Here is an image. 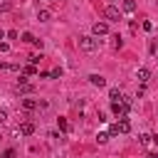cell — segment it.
<instances>
[{"mask_svg":"<svg viewBox=\"0 0 158 158\" xmlns=\"http://www.w3.org/2000/svg\"><path fill=\"white\" fill-rule=\"evenodd\" d=\"M22 74H25V77H35V74H37V64H27V67H22Z\"/></svg>","mask_w":158,"mask_h":158,"instance_id":"7c38bea8","label":"cell"},{"mask_svg":"<svg viewBox=\"0 0 158 158\" xmlns=\"http://www.w3.org/2000/svg\"><path fill=\"white\" fill-rule=\"evenodd\" d=\"M114 126H116V133H128V131H131V123H128L126 116H121L118 123H114Z\"/></svg>","mask_w":158,"mask_h":158,"instance_id":"277c9868","label":"cell"},{"mask_svg":"<svg viewBox=\"0 0 158 158\" xmlns=\"http://www.w3.org/2000/svg\"><path fill=\"white\" fill-rule=\"evenodd\" d=\"M79 49H84V52H96V49H99V40L84 35V37H79Z\"/></svg>","mask_w":158,"mask_h":158,"instance_id":"6da1fadb","label":"cell"},{"mask_svg":"<svg viewBox=\"0 0 158 158\" xmlns=\"http://www.w3.org/2000/svg\"><path fill=\"white\" fill-rule=\"evenodd\" d=\"M2 37H5V32H2V30H0V40H2Z\"/></svg>","mask_w":158,"mask_h":158,"instance_id":"484cf974","label":"cell"},{"mask_svg":"<svg viewBox=\"0 0 158 158\" xmlns=\"http://www.w3.org/2000/svg\"><path fill=\"white\" fill-rule=\"evenodd\" d=\"M91 30H94V35H96V37L109 35V25H106V22H94V27H91Z\"/></svg>","mask_w":158,"mask_h":158,"instance_id":"5b68a950","label":"cell"},{"mask_svg":"<svg viewBox=\"0 0 158 158\" xmlns=\"http://www.w3.org/2000/svg\"><path fill=\"white\" fill-rule=\"evenodd\" d=\"M57 126H59V131H64V133L69 131V121H67V118H62V116L57 118Z\"/></svg>","mask_w":158,"mask_h":158,"instance_id":"2e32d148","label":"cell"},{"mask_svg":"<svg viewBox=\"0 0 158 158\" xmlns=\"http://www.w3.org/2000/svg\"><path fill=\"white\" fill-rule=\"evenodd\" d=\"M151 141H153V136H151V133H143V136H141V146H148Z\"/></svg>","mask_w":158,"mask_h":158,"instance_id":"e0dca14e","label":"cell"},{"mask_svg":"<svg viewBox=\"0 0 158 158\" xmlns=\"http://www.w3.org/2000/svg\"><path fill=\"white\" fill-rule=\"evenodd\" d=\"M7 121V111H0V123H5Z\"/></svg>","mask_w":158,"mask_h":158,"instance_id":"cb8c5ba5","label":"cell"},{"mask_svg":"<svg viewBox=\"0 0 158 158\" xmlns=\"http://www.w3.org/2000/svg\"><path fill=\"white\" fill-rule=\"evenodd\" d=\"M104 15H106L109 20H114V22L121 20V10H118L116 5H106V7H104Z\"/></svg>","mask_w":158,"mask_h":158,"instance_id":"3957f363","label":"cell"},{"mask_svg":"<svg viewBox=\"0 0 158 158\" xmlns=\"http://www.w3.org/2000/svg\"><path fill=\"white\" fill-rule=\"evenodd\" d=\"M17 91H22V94H32V91H35V86H32L30 81H25V84H17Z\"/></svg>","mask_w":158,"mask_h":158,"instance_id":"4fadbf2b","label":"cell"},{"mask_svg":"<svg viewBox=\"0 0 158 158\" xmlns=\"http://www.w3.org/2000/svg\"><path fill=\"white\" fill-rule=\"evenodd\" d=\"M121 96H123V94H121V89H118V86H114V89H109V99H111V101H118Z\"/></svg>","mask_w":158,"mask_h":158,"instance_id":"5bb4252c","label":"cell"},{"mask_svg":"<svg viewBox=\"0 0 158 158\" xmlns=\"http://www.w3.org/2000/svg\"><path fill=\"white\" fill-rule=\"evenodd\" d=\"M20 133H22V136H32V133H35V123H32V121H22V123H20Z\"/></svg>","mask_w":158,"mask_h":158,"instance_id":"52a82bcc","label":"cell"},{"mask_svg":"<svg viewBox=\"0 0 158 158\" xmlns=\"http://www.w3.org/2000/svg\"><path fill=\"white\" fill-rule=\"evenodd\" d=\"M22 42H30V44H35V37H32L30 32H22Z\"/></svg>","mask_w":158,"mask_h":158,"instance_id":"ac0fdd59","label":"cell"},{"mask_svg":"<svg viewBox=\"0 0 158 158\" xmlns=\"http://www.w3.org/2000/svg\"><path fill=\"white\" fill-rule=\"evenodd\" d=\"M136 79H138L141 84H146V81L151 79V69H148V67H141V69L136 72Z\"/></svg>","mask_w":158,"mask_h":158,"instance_id":"8992f818","label":"cell"},{"mask_svg":"<svg viewBox=\"0 0 158 158\" xmlns=\"http://www.w3.org/2000/svg\"><path fill=\"white\" fill-rule=\"evenodd\" d=\"M121 7H123V12H133V10H136V2H133V0H123Z\"/></svg>","mask_w":158,"mask_h":158,"instance_id":"9a60e30c","label":"cell"},{"mask_svg":"<svg viewBox=\"0 0 158 158\" xmlns=\"http://www.w3.org/2000/svg\"><path fill=\"white\" fill-rule=\"evenodd\" d=\"M89 81H91L94 86H106V79H104L101 74H89Z\"/></svg>","mask_w":158,"mask_h":158,"instance_id":"ba28073f","label":"cell"},{"mask_svg":"<svg viewBox=\"0 0 158 158\" xmlns=\"http://www.w3.org/2000/svg\"><path fill=\"white\" fill-rule=\"evenodd\" d=\"M146 158H158V153H148V156H146Z\"/></svg>","mask_w":158,"mask_h":158,"instance_id":"d4e9b609","label":"cell"},{"mask_svg":"<svg viewBox=\"0 0 158 158\" xmlns=\"http://www.w3.org/2000/svg\"><path fill=\"white\" fill-rule=\"evenodd\" d=\"M2 72H20V64H10V62H0Z\"/></svg>","mask_w":158,"mask_h":158,"instance_id":"30bf717a","label":"cell"},{"mask_svg":"<svg viewBox=\"0 0 158 158\" xmlns=\"http://www.w3.org/2000/svg\"><path fill=\"white\" fill-rule=\"evenodd\" d=\"M156 49H158V40H153V42L148 44V52H156Z\"/></svg>","mask_w":158,"mask_h":158,"instance_id":"7402d4cb","label":"cell"},{"mask_svg":"<svg viewBox=\"0 0 158 158\" xmlns=\"http://www.w3.org/2000/svg\"><path fill=\"white\" fill-rule=\"evenodd\" d=\"M128 109H131V104H126V101H123V96H121L118 101H111V111H114L118 118H121V116H126V114H128Z\"/></svg>","mask_w":158,"mask_h":158,"instance_id":"7a4b0ae2","label":"cell"},{"mask_svg":"<svg viewBox=\"0 0 158 158\" xmlns=\"http://www.w3.org/2000/svg\"><path fill=\"white\" fill-rule=\"evenodd\" d=\"M96 141H99V143H106V141H109V133H96Z\"/></svg>","mask_w":158,"mask_h":158,"instance_id":"d6986e66","label":"cell"},{"mask_svg":"<svg viewBox=\"0 0 158 158\" xmlns=\"http://www.w3.org/2000/svg\"><path fill=\"white\" fill-rule=\"evenodd\" d=\"M37 20H40V22H49V20H52V12H49V10H40V12H37Z\"/></svg>","mask_w":158,"mask_h":158,"instance_id":"8fae6325","label":"cell"},{"mask_svg":"<svg viewBox=\"0 0 158 158\" xmlns=\"http://www.w3.org/2000/svg\"><path fill=\"white\" fill-rule=\"evenodd\" d=\"M2 158H15V151H12V148H7V151H5V156H2Z\"/></svg>","mask_w":158,"mask_h":158,"instance_id":"603a6c76","label":"cell"},{"mask_svg":"<svg viewBox=\"0 0 158 158\" xmlns=\"http://www.w3.org/2000/svg\"><path fill=\"white\" fill-rule=\"evenodd\" d=\"M111 44H114V49H121V44H123V42H121V37H114V42H111Z\"/></svg>","mask_w":158,"mask_h":158,"instance_id":"ffe728a7","label":"cell"},{"mask_svg":"<svg viewBox=\"0 0 158 158\" xmlns=\"http://www.w3.org/2000/svg\"><path fill=\"white\" fill-rule=\"evenodd\" d=\"M49 77H54V79H59V77H62V69H52V72H49Z\"/></svg>","mask_w":158,"mask_h":158,"instance_id":"44dd1931","label":"cell"},{"mask_svg":"<svg viewBox=\"0 0 158 158\" xmlns=\"http://www.w3.org/2000/svg\"><path fill=\"white\" fill-rule=\"evenodd\" d=\"M20 104H22L25 111H35V109H37V101H35V99H22Z\"/></svg>","mask_w":158,"mask_h":158,"instance_id":"9c48e42d","label":"cell"}]
</instances>
